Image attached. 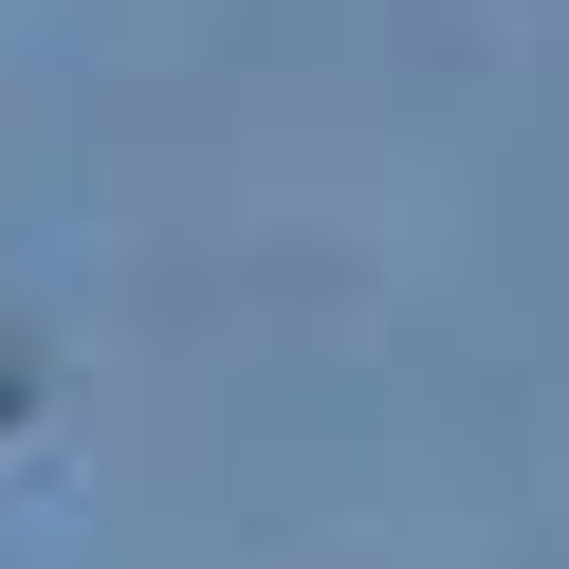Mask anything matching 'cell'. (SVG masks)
Masks as SVG:
<instances>
[{
  "mask_svg": "<svg viewBox=\"0 0 569 569\" xmlns=\"http://www.w3.org/2000/svg\"><path fill=\"white\" fill-rule=\"evenodd\" d=\"M19 405H38V349H19V331H0V422H19Z\"/></svg>",
  "mask_w": 569,
  "mask_h": 569,
  "instance_id": "6da1fadb",
  "label": "cell"
}]
</instances>
